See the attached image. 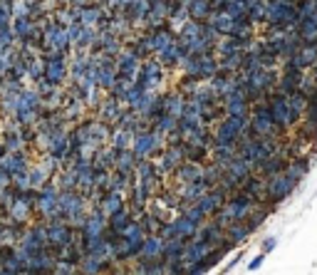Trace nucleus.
Here are the masks:
<instances>
[{
  "label": "nucleus",
  "mask_w": 317,
  "mask_h": 275,
  "mask_svg": "<svg viewBox=\"0 0 317 275\" xmlns=\"http://www.w3.org/2000/svg\"><path fill=\"white\" fill-rule=\"evenodd\" d=\"M223 231H226V241H231L233 245L243 243V241H245V238H248V236L253 233V231H250V226H248L245 221H238V223H228V226H226Z\"/></svg>",
  "instance_id": "obj_21"
},
{
  "label": "nucleus",
  "mask_w": 317,
  "mask_h": 275,
  "mask_svg": "<svg viewBox=\"0 0 317 275\" xmlns=\"http://www.w3.org/2000/svg\"><path fill=\"white\" fill-rule=\"evenodd\" d=\"M57 206H59V214H62L65 221H72V218H77V216L87 214V198L80 191H59Z\"/></svg>",
  "instance_id": "obj_6"
},
{
  "label": "nucleus",
  "mask_w": 317,
  "mask_h": 275,
  "mask_svg": "<svg viewBox=\"0 0 317 275\" xmlns=\"http://www.w3.org/2000/svg\"><path fill=\"white\" fill-rule=\"evenodd\" d=\"M181 50H178V45L173 42V45H169L166 50H161V52H156V60L161 62L166 70H173V67H178V62H181Z\"/></svg>",
  "instance_id": "obj_27"
},
{
  "label": "nucleus",
  "mask_w": 317,
  "mask_h": 275,
  "mask_svg": "<svg viewBox=\"0 0 317 275\" xmlns=\"http://www.w3.org/2000/svg\"><path fill=\"white\" fill-rule=\"evenodd\" d=\"M161 253H164V238L156 233V236H146L144 243H142V253H139V260L142 263H159L161 260ZM164 263V260H161Z\"/></svg>",
  "instance_id": "obj_11"
},
{
  "label": "nucleus",
  "mask_w": 317,
  "mask_h": 275,
  "mask_svg": "<svg viewBox=\"0 0 317 275\" xmlns=\"http://www.w3.org/2000/svg\"><path fill=\"white\" fill-rule=\"evenodd\" d=\"M13 32H15V42H25L32 30H35V20H30V18H13Z\"/></svg>",
  "instance_id": "obj_25"
},
{
  "label": "nucleus",
  "mask_w": 317,
  "mask_h": 275,
  "mask_svg": "<svg viewBox=\"0 0 317 275\" xmlns=\"http://www.w3.org/2000/svg\"><path fill=\"white\" fill-rule=\"evenodd\" d=\"M260 263H263V255H258V258H253L248 268H250V270H258V268H260Z\"/></svg>",
  "instance_id": "obj_40"
},
{
  "label": "nucleus",
  "mask_w": 317,
  "mask_h": 275,
  "mask_svg": "<svg viewBox=\"0 0 317 275\" xmlns=\"http://www.w3.org/2000/svg\"><path fill=\"white\" fill-rule=\"evenodd\" d=\"M55 275H75L77 273V265L72 263H65V260H55V268H52Z\"/></svg>",
  "instance_id": "obj_37"
},
{
  "label": "nucleus",
  "mask_w": 317,
  "mask_h": 275,
  "mask_svg": "<svg viewBox=\"0 0 317 275\" xmlns=\"http://www.w3.org/2000/svg\"><path fill=\"white\" fill-rule=\"evenodd\" d=\"M176 42V32L166 25V28H159V30H154V55L156 52H161V50H166L169 45Z\"/></svg>",
  "instance_id": "obj_26"
},
{
  "label": "nucleus",
  "mask_w": 317,
  "mask_h": 275,
  "mask_svg": "<svg viewBox=\"0 0 317 275\" xmlns=\"http://www.w3.org/2000/svg\"><path fill=\"white\" fill-rule=\"evenodd\" d=\"M8 186H10V176L0 169V188H8Z\"/></svg>",
  "instance_id": "obj_38"
},
{
  "label": "nucleus",
  "mask_w": 317,
  "mask_h": 275,
  "mask_svg": "<svg viewBox=\"0 0 317 275\" xmlns=\"http://www.w3.org/2000/svg\"><path fill=\"white\" fill-rule=\"evenodd\" d=\"M223 174H226V176H228L233 183L243 186V181H245V179H248V176L253 174V166H250V164H248L245 159H240V156L235 154V159H233V161L228 164V166H226V169H223Z\"/></svg>",
  "instance_id": "obj_14"
},
{
  "label": "nucleus",
  "mask_w": 317,
  "mask_h": 275,
  "mask_svg": "<svg viewBox=\"0 0 317 275\" xmlns=\"http://www.w3.org/2000/svg\"><path fill=\"white\" fill-rule=\"evenodd\" d=\"M199 231V226L196 223H191L186 216H176V218H171L169 223H164L161 226V231H159V236L164 238V241H191L194 238V233Z\"/></svg>",
  "instance_id": "obj_4"
},
{
  "label": "nucleus",
  "mask_w": 317,
  "mask_h": 275,
  "mask_svg": "<svg viewBox=\"0 0 317 275\" xmlns=\"http://www.w3.org/2000/svg\"><path fill=\"white\" fill-rule=\"evenodd\" d=\"M25 226H18V223H3L0 226V245H18L20 236H23Z\"/></svg>",
  "instance_id": "obj_22"
},
{
  "label": "nucleus",
  "mask_w": 317,
  "mask_h": 275,
  "mask_svg": "<svg viewBox=\"0 0 317 275\" xmlns=\"http://www.w3.org/2000/svg\"><path fill=\"white\" fill-rule=\"evenodd\" d=\"M146 3H149V5H154V3H164V0H146Z\"/></svg>",
  "instance_id": "obj_42"
},
{
  "label": "nucleus",
  "mask_w": 317,
  "mask_h": 275,
  "mask_svg": "<svg viewBox=\"0 0 317 275\" xmlns=\"http://www.w3.org/2000/svg\"><path fill=\"white\" fill-rule=\"evenodd\" d=\"M132 221H134V218H132V214H129V209H124V211H119V214L107 218V231H112V233H119V236H121V231H124Z\"/></svg>",
  "instance_id": "obj_29"
},
{
  "label": "nucleus",
  "mask_w": 317,
  "mask_h": 275,
  "mask_svg": "<svg viewBox=\"0 0 317 275\" xmlns=\"http://www.w3.org/2000/svg\"><path fill=\"white\" fill-rule=\"evenodd\" d=\"M57 186L52 181H47L40 191H37V203H35V214H37V218L40 221H57V218H62V214H59V206H57Z\"/></svg>",
  "instance_id": "obj_3"
},
{
  "label": "nucleus",
  "mask_w": 317,
  "mask_h": 275,
  "mask_svg": "<svg viewBox=\"0 0 317 275\" xmlns=\"http://www.w3.org/2000/svg\"><path fill=\"white\" fill-rule=\"evenodd\" d=\"M226 201H228V193H226V191H221L218 186H213L206 196H201V198L196 201V206L203 211L206 218H211L213 214H218V211L223 209V203H226Z\"/></svg>",
  "instance_id": "obj_9"
},
{
  "label": "nucleus",
  "mask_w": 317,
  "mask_h": 275,
  "mask_svg": "<svg viewBox=\"0 0 317 275\" xmlns=\"http://www.w3.org/2000/svg\"><path fill=\"white\" fill-rule=\"evenodd\" d=\"M233 159H235V147H213L211 149V161L218 164L221 169H226Z\"/></svg>",
  "instance_id": "obj_30"
},
{
  "label": "nucleus",
  "mask_w": 317,
  "mask_h": 275,
  "mask_svg": "<svg viewBox=\"0 0 317 275\" xmlns=\"http://www.w3.org/2000/svg\"><path fill=\"white\" fill-rule=\"evenodd\" d=\"M275 211V206H270V203H256L253 206V211L248 214V218H245V223L250 226V231H256L258 226H263L265 223V218Z\"/></svg>",
  "instance_id": "obj_23"
},
{
  "label": "nucleus",
  "mask_w": 317,
  "mask_h": 275,
  "mask_svg": "<svg viewBox=\"0 0 317 275\" xmlns=\"http://www.w3.org/2000/svg\"><path fill=\"white\" fill-rule=\"evenodd\" d=\"M5 154V147H3V139H0V156Z\"/></svg>",
  "instance_id": "obj_41"
},
{
  "label": "nucleus",
  "mask_w": 317,
  "mask_h": 275,
  "mask_svg": "<svg viewBox=\"0 0 317 275\" xmlns=\"http://www.w3.org/2000/svg\"><path fill=\"white\" fill-rule=\"evenodd\" d=\"M134 142V134L129 129H119V126H112V136H109V147H114L116 152H124L129 149V144Z\"/></svg>",
  "instance_id": "obj_24"
},
{
  "label": "nucleus",
  "mask_w": 317,
  "mask_h": 275,
  "mask_svg": "<svg viewBox=\"0 0 317 275\" xmlns=\"http://www.w3.org/2000/svg\"><path fill=\"white\" fill-rule=\"evenodd\" d=\"M161 99H164V112L171 114V117H176V119H181L186 97H183L181 92H166V94H161Z\"/></svg>",
  "instance_id": "obj_19"
},
{
  "label": "nucleus",
  "mask_w": 317,
  "mask_h": 275,
  "mask_svg": "<svg viewBox=\"0 0 317 275\" xmlns=\"http://www.w3.org/2000/svg\"><path fill=\"white\" fill-rule=\"evenodd\" d=\"M238 131L233 129L231 124L226 122V119H221V122L216 124V129H211V139H213V147H235V142H238Z\"/></svg>",
  "instance_id": "obj_12"
},
{
  "label": "nucleus",
  "mask_w": 317,
  "mask_h": 275,
  "mask_svg": "<svg viewBox=\"0 0 317 275\" xmlns=\"http://www.w3.org/2000/svg\"><path fill=\"white\" fill-rule=\"evenodd\" d=\"M52 275H55V273H52Z\"/></svg>",
  "instance_id": "obj_43"
},
{
  "label": "nucleus",
  "mask_w": 317,
  "mask_h": 275,
  "mask_svg": "<svg viewBox=\"0 0 317 275\" xmlns=\"http://www.w3.org/2000/svg\"><path fill=\"white\" fill-rule=\"evenodd\" d=\"M3 147H5V152H10V154H28L30 152V147L23 142L20 131H15V134H3Z\"/></svg>",
  "instance_id": "obj_28"
},
{
  "label": "nucleus",
  "mask_w": 317,
  "mask_h": 275,
  "mask_svg": "<svg viewBox=\"0 0 317 275\" xmlns=\"http://www.w3.org/2000/svg\"><path fill=\"white\" fill-rule=\"evenodd\" d=\"M164 147H166L164 136H159L154 129L151 131H142V134H134V142H132V152L137 154L139 159H154Z\"/></svg>",
  "instance_id": "obj_5"
},
{
  "label": "nucleus",
  "mask_w": 317,
  "mask_h": 275,
  "mask_svg": "<svg viewBox=\"0 0 317 275\" xmlns=\"http://www.w3.org/2000/svg\"><path fill=\"white\" fill-rule=\"evenodd\" d=\"M42 60H45L42 80L55 85V87H62L70 80V60H67V55L65 52H45Z\"/></svg>",
  "instance_id": "obj_1"
},
{
  "label": "nucleus",
  "mask_w": 317,
  "mask_h": 275,
  "mask_svg": "<svg viewBox=\"0 0 317 275\" xmlns=\"http://www.w3.org/2000/svg\"><path fill=\"white\" fill-rule=\"evenodd\" d=\"M203 166L194 164V161H183L176 171H173V183H196L201 179Z\"/></svg>",
  "instance_id": "obj_17"
},
{
  "label": "nucleus",
  "mask_w": 317,
  "mask_h": 275,
  "mask_svg": "<svg viewBox=\"0 0 317 275\" xmlns=\"http://www.w3.org/2000/svg\"><path fill=\"white\" fill-rule=\"evenodd\" d=\"M104 231H107V218L99 211H92V214H87V221L80 231V236L82 238H97V236H104Z\"/></svg>",
  "instance_id": "obj_15"
},
{
  "label": "nucleus",
  "mask_w": 317,
  "mask_h": 275,
  "mask_svg": "<svg viewBox=\"0 0 317 275\" xmlns=\"http://www.w3.org/2000/svg\"><path fill=\"white\" fill-rule=\"evenodd\" d=\"M124 209H126V198H124L121 193H104L102 201H99V206H97V211L104 216V218L119 214V211H124Z\"/></svg>",
  "instance_id": "obj_16"
},
{
  "label": "nucleus",
  "mask_w": 317,
  "mask_h": 275,
  "mask_svg": "<svg viewBox=\"0 0 317 275\" xmlns=\"http://www.w3.org/2000/svg\"><path fill=\"white\" fill-rule=\"evenodd\" d=\"M295 186H297V183L292 181L285 171L268 176V179H265V203H270V206L278 209L285 198H290V193L295 191Z\"/></svg>",
  "instance_id": "obj_2"
},
{
  "label": "nucleus",
  "mask_w": 317,
  "mask_h": 275,
  "mask_svg": "<svg viewBox=\"0 0 317 275\" xmlns=\"http://www.w3.org/2000/svg\"><path fill=\"white\" fill-rule=\"evenodd\" d=\"M181 216H186V218H188L191 223H196V226H201V223H206V221H208L196 203H188V206L183 209V214H181Z\"/></svg>",
  "instance_id": "obj_35"
},
{
  "label": "nucleus",
  "mask_w": 317,
  "mask_h": 275,
  "mask_svg": "<svg viewBox=\"0 0 317 275\" xmlns=\"http://www.w3.org/2000/svg\"><path fill=\"white\" fill-rule=\"evenodd\" d=\"M275 243H278V241H275V238H268V241H265V243H263V250H265V253H270V250H273V248H275Z\"/></svg>",
  "instance_id": "obj_39"
},
{
  "label": "nucleus",
  "mask_w": 317,
  "mask_h": 275,
  "mask_svg": "<svg viewBox=\"0 0 317 275\" xmlns=\"http://www.w3.org/2000/svg\"><path fill=\"white\" fill-rule=\"evenodd\" d=\"M32 214H35V211H32V206H28L20 196H18V198H15L8 209H5L8 221H10V223H18V226H28L30 218H32Z\"/></svg>",
  "instance_id": "obj_13"
},
{
  "label": "nucleus",
  "mask_w": 317,
  "mask_h": 275,
  "mask_svg": "<svg viewBox=\"0 0 317 275\" xmlns=\"http://www.w3.org/2000/svg\"><path fill=\"white\" fill-rule=\"evenodd\" d=\"M218 72V57L213 52L199 55V82H208Z\"/></svg>",
  "instance_id": "obj_20"
},
{
  "label": "nucleus",
  "mask_w": 317,
  "mask_h": 275,
  "mask_svg": "<svg viewBox=\"0 0 317 275\" xmlns=\"http://www.w3.org/2000/svg\"><path fill=\"white\" fill-rule=\"evenodd\" d=\"M75 228L65 221V218H57V221H47V248H59V245H67L75 241Z\"/></svg>",
  "instance_id": "obj_7"
},
{
  "label": "nucleus",
  "mask_w": 317,
  "mask_h": 275,
  "mask_svg": "<svg viewBox=\"0 0 317 275\" xmlns=\"http://www.w3.org/2000/svg\"><path fill=\"white\" fill-rule=\"evenodd\" d=\"M42 72H45V60H42V55H37L28 62V80H32V82L42 80Z\"/></svg>",
  "instance_id": "obj_33"
},
{
  "label": "nucleus",
  "mask_w": 317,
  "mask_h": 275,
  "mask_svg": "<svg viewBox=\"0 0 317 275\" xmlns=\"http://www.w3.org/2000/svg\"><path fill=\"white\" fill-rule=\"evenodd\" d=\"M94 40H97V30L94 28H80V35L75 40V47L82 50V52H89V47L94 45Z\"/></svg>",
  "instance_id": "obj_31"
},
{
  "label": "nucleus",
  "mask_w": 317,
  "mask_h": 275,
  "mask_svg": "<svg viewBox=\"0 0 317 275\" xmlns=\"http://www.w3.org/2000/svg\"><path fill=\"white\" fill-rule=\"evenodd\" d=\"M208 23H211V28L218 32L221 37H226V35H231L233 28H235V18H231L226 10H221V13H213L211 18H208Z\"/></svg>",
  "instance_id": "obj_18"
},
{
  "label": "nucleus",
  "mask_w": 317,
  "mask_h": 275,
  "mask_svg": "<svg viewBox=\"0 0 317 275\" xmlns=\"http://www.w3.org/2000/svg\"><path fill=\"white\" fill-rule=\"evenodd\" d=\"M0 169L13 179V176H18V174H25L30 169V159L28 154H10L5 152L0 156Z\"/></svg>",
  "instance_id": "obj_10"
},
{
  "label": "nucleus",
  "mask_w": 317,
  "mask_h": 275,
  "mask_svg": "<svg viewBox=\"0 0 317 275\" xmlns=\"http://www.w3.org/2000/svg\"><path fill=\"white\" fill-rule=\"evenodd\" d=\"M199 85H201V82H199L196 77H186V75H183L181 82H178V87H176V92H181L183 97H191L194 92L199 90Z\"/></svg>",
  "instance_id": "obj_34"
},
{
  "label": "nucleus",
  "mask_w": 317,
  "mask_h": 275,
  "mask_svg": "<svg viewBox=\"0 0 317 275\" xmlns=\"http://www.w3.org/2000/svg\"><path fill=\"white\" fill-rule=\"evenodd\" d=\"M13 45H15L13 25H0V47H13Z\"/></svg>",
  "instance_id": "obj_36"
},
{
  "label": "nucleus",
  "mask_w": 317,
  "mask_h": 275,
  "mask_svg": "<svg viewBox=\"0 0 317 275\" xmlns=\"http://www.w3.org/2000/svg\"><path fill=\"white\" fill-rule=\"evenodd\" d=\"M139 223H142V228H144L146 236H156V233L161 231V226H164V223H161L159 218H154V216L149 214V211H146V214L139 218Z\"/></svg>",
  "instance_id": "obj_32"
},
{
  "label": "nucleus",
  "mask_w": 317,
  "mask_h": 275,
  "mask_svg": "<svg viewBox=\"0 0 317 275\" xmlns=\"http://www.w3.org/2000/svg\"><path fill=\"white\" fill-rule=\"evenodd\" d=\"M121 109H124V104H121L116 97L104 92V97H102L99 104H97V122L107 124V126H116V119H119Z\"/></svg>",
  "instance_id": "obj_8"
}]
</instances>
